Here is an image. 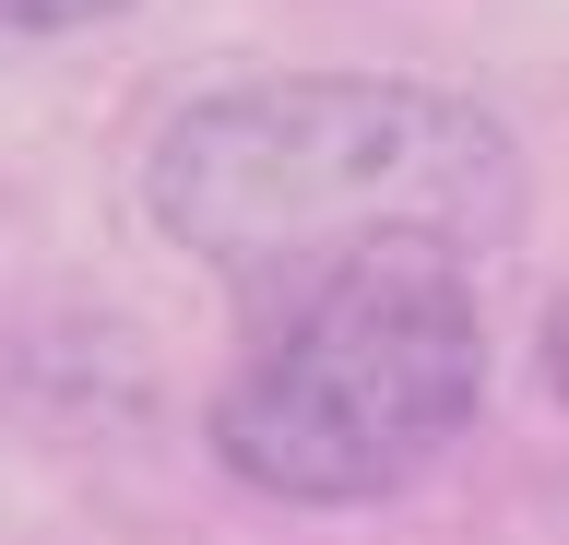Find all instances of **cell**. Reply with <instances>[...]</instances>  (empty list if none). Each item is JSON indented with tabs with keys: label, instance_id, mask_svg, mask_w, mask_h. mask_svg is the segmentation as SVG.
<instances>
[{
	"label": "cell",
	"instance_id": "obj_1",
	"mask_svg": "<svg viewBox=\"0 0 569 545\" xmlns=\"http://www.w3.org/2000/svg\"><path fill=\"white\" fill-rule=\"evenodd\" d=\"M142 214L226 285L284 296L368 250L475 261L522 225V143L498 108L403 72H261L167 119Z\"/></svg>",
	"mask_w": 569,
	"mask_h": 545
},
{
	"label": "cell",
	"instance_id": "obj_2",
	"mask_svg": "<svg viewBox=\"0 0 569 545\" xmlns=\"http://www.w3.org/2000/svg\"><path fill=\"white\" fill-rule=\"evenodd\" d=\"M487 403V321L462 261L368 250L261 296V344L213 392V463L284 509L403 498Z\"/></svg>",
	"mask_w": 569,
	"mask_h": 545
},
{
	"label": "cell",
	"instance_id": "obj_3",
	"mask_svg": "<svg viewBox=\"0 0 569 545\" xmlns=\"http://www.w3.org/2000/svg\"><path fill=\"white\" fill-rule=\"evenodd\" d=\"M107 12H131V0H0L12 37H83V24H107Z\"/></svg>",
	"mask_w": 569,
	"mask_h": 545
}]
</instances>
